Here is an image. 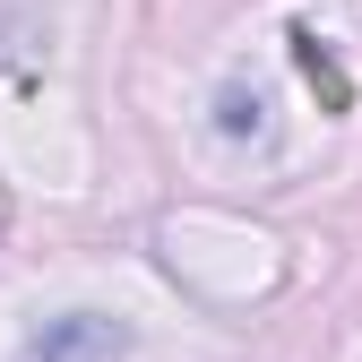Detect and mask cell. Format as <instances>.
Here are the masks:
<instances>
[{
	"label": "cell",
	"instance_id": "1",
	"mask_svg": "<svg viewBox=\"0 0 362 362\" xmlns=\"http://www.w3.org/2000/svg\"><path fill=\"white\" fill-rule=\"evenodd\" d=\"M129 328L95 320V310H69V320H43V337L26 345V362H121Z\"/></svg>",
	"mask_w": 362,
	"mask_h": 362
},
{
	"label": "cell",
	"instance_id": "2",
	"mask_svg": "<svg viewBox=\"0 0 362 362\" xmlns=\"http://www.w3.org/2000/svg\"><path fill=\"white\" fill-rule=\"evenodd\" d=\"M293 61H302V78H310V86H320V95H328V112H345V104H354V86H345V69L328 61V43L310 35V26H293Z\"/></svg>",
	"mask_w": 362,
	"mask_h": 362
},
{
	"label": "cell",
	"instance_id": "3",
	"mask_svg": "<svg viewBox=\"0 0 362 362\" xmlns=\"http://www.w3.org/2000/svg\"><path fill=\"white\" fill-rule=\"evenodd\" d=\"M224 129H233V139L259 129V95H224Z\"/></svg>",
	"mask_w": 362,
	"mask_h": 362
}]
</instances>
